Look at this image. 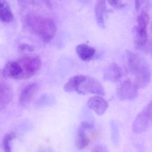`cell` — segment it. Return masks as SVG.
Masks as SVG:
<instances>
[{"instance_id": "obj_28", "label": "cell", "mask_w": 152, "mask_h": 152, "mask_svg": "<svg viewBox=\"0 0 152 152\" xmlns=\"http://www.w3.org/2000/svg\"><path fill=\"white\" fill-rule=\"evenodd\" d=\"M37 152H47V148H45L44 147H41L37 150Z\"/></svg>"}, {"instance_id": "obj_4", "label": "cell", "mask_w": 152, "mask_h": 152, "mask_svg": "<svg viewBox=\"0 0 152 152\" xmlns=\"http://www.w3.org/2000/svg\"><path fill=\"white\" fill-rule=\"evenodd\" d=\"M77 93L79 94H91L101 96L105 95V91L102 84L96 79L87 76L80 85Z\"/></svg>"}, {"instance_id": "obj_2", "label": "cell", "mask_w": 152, "mask_h": 152, "mask_svg": "<svg viewBox=\"0 0 152 152\" xmlns=\"http://www.w3.org/2000/svg\"><path fill=\"white\" fill-rule=\"evenodd\" d=\"M23 70V78L28 79L39 72L42 66V60L38 55L22 57L18 62Z\"/></svg>"}, {"instance_id": "obj_9", "label": "cell", "mask_w": 152, "mask_h": 152, "mask_svg": "<svg viewBox=\"0 0 152 152\" xmlns=\"http://www.w3.org/2000/svg\"><path fill=\"white\" fill-rule=\"evenodd\" d=\"M40 86L37 83L27 85L21 91L19 97V102L21 105L29 104L36 96L39 91Z\"/></svg>"}, {"instance_id": "obj_24", "label": "cell", "mask_w": 152, "mask_h": 152, "mask_svg": "<svg viewBox=\"0 0 152 152\" xmlns=\"http://www.w3.org/2000/svg\"><path fill=\"white\" fill-rule=\"evenodd\" d=\"M19 48L20 50L27 51L30 52H32L35 50L34 46L28 44H21L19 46Z\"/></svg>"}, {"instance_id": "obj_20", "label": "cell", "mask_w": 152, "mask_h": 152, "mask_svg": "<svg viewBox=\"0 0 152 152\" xmlns=\"http://www.w3.org/2000/svg\"><path fill=\"white\" fill-rule=\"evenodd\" d=\"M15 137V135L12 133H9L5 136L3 142L4 152H11V142Z\"/></svg>"}, {"instance_id": "obj_18", "label": "cell", "mask_w": 152, "mask_h": 152, "mask_svg": "<svg viewBox=\"0 0 152 152\" xmlns=\"http://www.w3.org/2000/svg\"><path fill=\"white\" fill-rule=\"evenodd\" d=\"M54 102V98L52 96L45 94L40 96L36 103V106L39 107H44L50 105Z\"/></svg>"}, {"instance_id": "obj_27", "label": "cell", "mask_w": 152, "mask_h": 152, "mask_svg": "<svg viewBox=\"0 0 152 152\" xmlns=\"http://www.w3.org/2000/svg\"><path fill=\"white\" fill-rule=\"evenodd\" d=\"M145 0H134L135 7L136 10L138 11L140 8L142 4L144 3Z\"/></svg>"}, {"instance_id": "obj_26", "label": "cell", "mask_w": 152, "mask_h": 152, "mask_svg": "<svg viewBox=\"0 0 152 152\" xmlns=\"http://www.w3.org/2000/svg\"><path fill=\"white\" fill-rule=\"evenodd\" d=\"M142 50H143L145 53L150 54L152 57V40H149Z\"/></svg>"}, {"instance_id": "obj_10", "label": "cell", "mask_w": 152, "mask_h": 152, "mask_svg": "<svg viewBox=\"0 0 152 152\" xmlns=\"http://www.w3.org/2000/svg\"><path fill=\"white\" fill-rule=\"evenodd\" d=\"M134 44L137 50H142L149 41V36L147 29L136 26L133 30Z\"/></svg>"}, {"instance_id": "obj_23", "label": "cell", "mask_w": 152, "mask_h": 152, "mask_svg": "<svg viewBox=\"0 0 152 152\" xmlns=\"http://www.w3.org/2000/svg\"><path fill=\"white\" fill-rule=\"evenodd\" d=\"M92 152H109L108 148L105 145L101 144L95 145L93 148Z\"/></svg>"}, {"instance_id": "obj_19", "label": "cell", "mask_w": 152, "mask_h": 152, "mask_svg": "<svg viewBox=\"0 0 152 152\" xmlns=\"http://www.w3.org/2000/svg\"><path fill=\"white\" fill-rule=\"evenodd\" d=\"M150 21V16L146 12L142 11L137 18V26L141 28L147 29Z\"/></svg>"}, {"instance_id": "obj_3", "label": "cell", "mask_w": 152, "mask_h": 152, "mask_svg": "<svg viewBox=\"0 0 152 152\" xmlns=\"http://www.w3.org/2000/svg\"><path fill=\"white\" fill-rule=\"evenodd\" d=\"M152 122V101L136 117L133 124V131L137 134L146 131Z\"/></svg>"}, {"instance_id": "obj_25", "label": "cell", "mask_w": 152, "mask_h": 152, "mask_svg": "<svg viewBox=\"0 0 152 152\" xmlns=\"http://www.w3.org/2000/svg\"><path fill=\"white\" fill-rule=\"evenodd\" d=\"M79 127L86 131V130L93 129L94 128V125L91 122L85 121L81 122Z\"/></svg>"}, {"instance_id": "obj_15", "label": "cell", "mask_w": 152, "mask_h": 152, "mask_svg": "<svg viewBox=\"0 0 152 152\" xmlns=\"http://www.w3.org/2000/svg\"><path fill=\"white\" fill-rule=\"evenodd\" d=\"M13 19V13L7 1L0 0V20L4 23H10Z\"/></svg>"}, {"instance_id": "obj_12", "label": "cell", "mask_w": 152, "mask_h": 152, "mask_svg": "<svg viewBox=\"0 0 152 152\" xmlns=\"http://www.w3.org/2000/svg\"><path fill=\"white\" fill-rule=\"evenodd\" d=\"M76 51L79 58L85 61L93 59L96 54L95 49L86 44L79 45L76 47Z\"/></svg>"}, {"instance_id": "obj_8", "label": "cell", "mask_w": 152, "mask_h": 152, "mask_svg": "<svg viewBox=\"0 0 152 152\" xmlns=\"http://www.w3.org/2000/svg\"><path fill=\"white\" fill-rule=\"evenodd\" d=\"M2 75L5 78L23 79V70L19 63L17 61H10L6 63L3 69Z\"/></svg>"}, {"instance_id": "obj_11", "label": "cell", "mask_w": 152, "mask_h": 152, "mask_svg": "<svg viewBox=\"0 0 152 152\" xmlns=\"http://www.w3.org/2000/svg\"><path fill=\"white\" fill-rule=\"evenodd\" d=\"M122 76V71L120 67L115 63L109 65L104 70L103 74L104 80L112 82L120 80Z\"/></svg>"}, {"instance_id": "obj_6", "label": "cell", "mask_w": 152, "mask_h": 152, "mask_svg": "<svg viewBox=\"0 0 152 152\" xmlns=\"http://www.w3.org/2000/svg\"><path fill=\"white\" fill-rule=\"evenodd\" d=\"M128 66L132 75L135 76L148 66L147 62L142 57L134 52H127Z\"/></svg>"}, {"instance_id": "obj_14", "label": "cell", "mask_w": 152, "mask_h": 152, "mask_svg": "<svg viewBox=\"0 0 152 152\" xmlns=\"http://www.w3.org/2000/svg\"><path fill=\"white\" fill-rule=\"evenodd\" d=\"M107 10L106 3L104 0H98L95 7L96 18L99 27L104 28V17Z\"/></svg>"}, {"instance_id": "obj_16", "label": "cell", "mask_w": 152, "mask_h": 152, "mask_svg": "<svg viewBox=\"0 0 152 152\" xmlns=\"http://www.w3.org/2000/svg\"><path fill=\"white\" fill-rule=\"evenodd\" d=\"M86 77L84 75H78L71 77L64 86V91L67 93L77 92L80 85L85 79Z\"/></svg>"}, {"instance_id": "obj_21", "label": "cell", "mask_w": 152, "mask_h": 152, "mask_svg": "<svg viewBox=\"0 0 152 152\" xmlns=\"http://www.w3.org/2000/svg\"><path fill=\"white\" fill-rule=\"evenodd\" d=\"M111 139L115 145L117 144L119 141V130L118 126L114 121L111 122Z\"/></svg>"}, {"instance_id": "obj_13", "label": "cell", "mask_w": 152, "mask_h": 152, "mask_svg": "<svg viewBox=\"0 0 152 152\" xmlns=\"http://www.w3.org/2000/svg\"><path fill=\"white\" fill-rule=\"evenodd\" d=\"M134 77V82L138 89L146 87L149 85L151 78V72L149 66L146 67Z\"/></svg>"}, {"instance_id": "obj_17", "label": "cell", "mask_w": 152, "mask_h": 152, "mask_svg": "<svg viewBox=\"0 0 152 152\" xmlns=\"http://www.w3.org/2000/svg\"><path fill=\"white\" fill-rule=\"evenodd\" d=\"M90 140L86 134V130L79 127L75 140V145L78 150L85 149L89 144Z\"/></svg>"}, {"instance_id": "obj_7", "label": "cell", "mask_w": 152, "mask_h": 152, "mask_svg": "<svg viewBox=\"0 0 152 152\" xmlns=\"http://www.w3.org/2000/svg\"><path fill=\"white\" fill-rule=\"evenodd\" d=\"M87 105L90 110L94 111L96 114L102 116L106 112L109 108V103L101 96H92L88 100Z\"/></svg>"}, {"instance_id": "obj_22", "label": "cell", "mask_w": 152, "mask_h": 152, "mask_svg": "<svg viewBox=\"0 0 152 152\" xmlns=\"http://www.w3.org/2000/svg\"><path fill=\"white\" fill-rule=\"evenodd\" d=\"M108 1L111 6L115 8L121 9L125 6V4L122 3V0H108Z\"/></svg>"}, {"instance_id": "obj_1", "label": "cell", "mask_w": 152, "mask_h": 152, "mask_svg": "<svg viewBox=\"0 0 152 152\" xmlns=\"http://www.w3.org/2000/svg\"><path fill=\"white\" fill-rule=\"evenodd\" d=\"M29 25L44 42L53 40L57 33V27L52 19L40 16H33L28 20Z\"/></svg>"}, {"instance_id": "obj_5", "label": "cell", "mask_w": 152, "mask_h": 152, "mask_svg": "<svg viewBox=\"0 0 152 152\" xmlns=\"http://www.w3.org/2000/svg\"><path fill=\"white\" fill-rule=\"evenodd\" d=\"M138 88L129 80H124L117 89V95L122 101H132L138 96Z\"/></svg>"}, {"instance_id": "obj_29", "label": "cell", "mask_w": 152, "mask_h": 152, "mask_svg": "<svg viewBox=\"0 0 152 152\" xmlns=\"http://www.w3.org/2000/svg\"><path fill=\"white\" fill-rule=\"evenodd\" d=\"M151 32L152 33V22L151 24Z\"/></svg>"}]
</instances>
